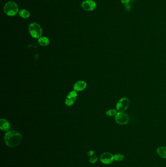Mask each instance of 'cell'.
Here are the masks:
<instances>
[{"label":"cell","mask_w":166,"mask_h":167,"mask_svg":"<svg viewBox=\"0 0 166 167\" xmlns=\"http://www.w3.org/2000/svg\"><path fill=\"white\" fill-rule=\"evenodd\" d=\"M157 152L160 157L166 159V147H159L157 149Z\"/></svg>","instance_id":"obj_12"},{"label":"cell","mask_w":166,"mask_h":167,"mask_svg":"<svg viewBox=\"0 0 166 167\" xmlns=\"http://www.w3.org/2000/svg\"><path fill=\"white\" fill-rule=\"evenodd\" d=\"M130 100L127 97H123L117 102L116 108L119 112H124L129 107Z\"/></svg>","instance_id":"obj_4"},{"label":"cell","mask_w":166,"mask_h":167,"mask_svg":"<svg viewBox=\"0 0 166 167\" xmlns=\"http://www.w3.org/2000/svg\"><path fill=\"white\" fill-rule=\"evenodd\" d=\"M94 154H95V152H94V151H89V152H88L87 153L88 155H89V156H93Z\"/></svg>","instance_id":"obj_18"},{"label":"cell","mask_w":166,"mask_h":167,"mask_svg":"<svg viewBox=\"0 0 166 167\" xmlns=\"http://www.w3.org/2000/svg\"><path fill=\"white\" fill-rule=\"evenodd\" d=\"M124 159V155L122 154H117L114 155V160L116 161H121Z\"/></svg>","instance_id":"obj_15"},{"label":"cell","mask_w":166,"mask_h":167,"mask_svg":"<svg viewBox=\"0 0 166 167\" xmlns=\"http://www.w3.org/2000/svg\"><path fill=\"white\" fill-rule=\"evenodd\" d=\"M115 120L117 124L123 125L129 122V118L128 115L124 112H117L115 116Z\"/></svg>","instance_id":"obj_5"},{"label":"cell","mask_w":166,"mask_h":167,"mask_svg":"<svg viewBox=\"0 0 166 167\" xmlns=\"http://www.w3.org/2000/svg\"><path fill=\"white\" fill-rule=\"evenodd\" d=\"M125 8H126V11H129L130 10V6L129 3L127 4H125Z\"/></svg>","instance_id":"obj_17"},{"label":"cell","mask_w":166,"mask_h":167,"mask_svg":"<svg viewBox=\"0 0 166 167\" xmlns=\"http://www.w3.org/2000/svg\"><path fill=\"white\" fill-rule=\"evenodd\" d=\"M38 42L41 46H46L49 45L50 41L47 37L45 36H42L38 39Z\"/></svg>","instance_id":"obj_11"},{"label":"cell","mask_w":166,"mask_h":167,"mask_svg":"<svg viewBox=\"0 0 166 167\" xmlns=\"http://www.w3.org/2000/svg\"><path fill=\"white\" fill-rule=\"evenodd\" d=\"M18 13L21 18H24V19L29 18L30 15L29 11L25 9H21L19 11Z\"/></svg>","instance_id":"obj_13"},{"label":"cell","mask_w":166,"mask_h":167,"mask_svg":"<svg viewBox=\"0 0 166 167\" xmlns=\"http://www.w3.org/2000/svg\"><path fill=\"white\" fill-rule=\"evenodd\" d=\"M77 91H72L67 95L66 98L65 99V103L67 106H72L76 102L77 97Z\"/></svg>","instance_id":"obj_6"},{"label":"cell","mask_w":166,"mask_h":167,"mask_svg":"<svg viewBox=\"0 0 166 167\" xmlns=\"http://www.w3.org/2000/svg\"><path fill=\"white\" fill-rule=\"evenodd\" d=\"M30 34L35 39H39L42 37L43 29L40 25L37 22H32L28 27Z\"/></svg>","instance_id":"obj_3"},{"label":"cell","mask_w":166,"mask_h":167,"mask_svg":"<svg viewBox=\"0 0 166 167\" xmlns=\"http://www.w3.org/2000/svg\"><path fill=\"white\" fill-rule=\"evenodd\" d=\"M11 128L10 124L7 120L1 119L0 121V128L4 131H9Z\"/></svg>","instance_id":"obj_10"},{"label":"cell","mask_w":166,"mask_h":167,"mask_svg":"<svg viewBox=\"0 0 166 167\" xmlns=\"http://www.w3.org/2000/svg\"><path fill=\"white\" fill-rule=\"evenodd\" d=\"M4 140L8 146L13 148L21 143L22 140V135L18 131H9L5 134Z\"/></svg>","instance_id":"obj_1"},{"label":"cell","mask_w":166,"mask_h":167,"mask_svg":"<svg viewBox=\"0 0 166 167\" xmlns=\"http://www.w3.org/2000/svg\"><path fill=\"white\" fill-rule=\"evenodd\" d=\"M4 12L8 16H15L19 13L18 5L14 1H9L5 4L3 8Z\"/></svg>","instance_id":"obj_2"},{"label":"cell","mask_w":166,"mask_h":167,"mask_svg":"<svg viewBox=\"0 0 166 167\" xmlns=\"http://www.w3.org/2000/svg\"><path fill=\"white\" fill-rule=\"evenodd\" d=\"M87 87V83L84 81H79L75 84L73 88L76 91H83Z\"/></svg>","instance_id":"obj_9"},{"label":"cell","mask_w":166,"mask_h":167,"mask_svg":"<svg viewBox=\"0 0 166 167\" xmlns=\"http://www.w3.org/2000/svg\"><path fill=\"white\" fill-rule=\"evenodd\" d=\"M117 114V110L114 109H110L109 110H107L106 112V114L108 116H116Z\"/></svg>","instance_id":"obj_14"},{"label":"cell","mask_w":166,"mask_h":167,"mask_svg":"<svg viewBox=\"0 0 166 167\" xmlns=\"http://www.w3.org/2000/svg\"><path fill=\"white\" fill-rule=\"evenodd\" d=\"M98 160V158L96 156H92L91 157V158L89 159V162L92 164H94Z\"/></svg>","instance_id":"obj_16"},{"label":"cell","mask_w":166,"mask_h":167,"mask_svg":"<svg viewBox=\"0 0 166 167\" xmlns=\"http://www.w3.org/2000/svg\"><path fill=\"white\" fill-rule=\"evenodd\" d=\"M100 160L103 164L109 165L113 162L114 160V156L110 152H104L101 154Z\"/></svg>","instance_id":"obj_8"},{"label":"cell","mask_w":166,"mask_h":167,"mask_svg":"<svg viewBox=\"0 0 166 167\" xmlns=\"http://www.w3.org/2000/svg\"><path fill=\"white\" fill-rule=\"evenodd\" d=\"M122 3L123 4H127L129 3V2L130 1V0H120Z\"/></svg>","instance_id":"obj_19"},{"label":"cell","mask_w":166,"mask_h":167,"mask_svg":"<svg viewBox=\"0 0 166 167\" xmlns=\"http://www.w3.org/2000/svg\"><path fill=\"white\" fill-rule=\"evenodd\" d=\"M96 6V3L93 0H86L82 4V9L87 11H91L95 10Z\"/></svg>","instance_id":"obj_7"}]
</instances>
